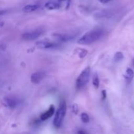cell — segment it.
<instances>
[{
  "label": "cell",
  "instance_id": "1",
  "mask_svg": "<svg viewBox=\"0 0 134 134\" xmlns=\"http://www.w3.org/2000/svg\"><path fill=\"white\" fill-rule=\"evenodd\" d=\"M103 31L100 29L93 30L88 31L84 34L78 40V43L80 44H90L95 43L97 41L99 40L100 38L103 36Z\"/></svg>",
  "mask_w": 134,
  "mask_h": 134
},
{
  "label": "cell",
  "instance_id": "2",
  "mask_svg": "<svg viewBox=\"0 0 134 134\" xmlns=\"http://www.w3.org/2000/svg\"><path fill=\"white\" fill-rule=\"evenodd\" d=\"M67 111V105L65 101L60 102L59 107L56 111L54 119L53 121V125L56 128H59L62 124L65 118Z\"/></svg>",
  "mask_w": 134,
  "mask_h": 134
},
{
  "label": "cell",
  "instance_id": "3",
  "mask_svg": "<svg viewBox=\"0 0 134 134\" xmlns=\"http://www.w3.org/2000/svg\"><path fill=\"white\" fill-rule=\"evenodd\" d=\"M90 77V68L87 67L79 75L76 80V87L77 89H82L87 85Z\"/></svg>",
  "mask_w": 134,
  "mask_h": 134
},
{
  "label": "cell",
  "instance_id": "4",
  "mask_svg": "<svg viewBox=\"0 0 134 134\" xmlns=\"http://www.w3.org/2000/svg\"><path fill=\"white\" fill-rule=\"evenodd\" d=\"M43 32L44 31L42 29H37V30H34V31L24 33V34H22V38L24 41L35 40L39 38L43 34Z\"/></svg>",
  "mask_w": 134,
  "mask_h": 134
},
{
  "label": "cell",
  "instance_id": "5",
  "mask_svg": "<svg viewBox=\"0 0 134 134\" xmlns=\"http://www.w3.org/2000/svg\"><path fill=\"white\" fill-rule=\"evenodd\" d=\"M35 45L38 48L41 49H48V48H54L58 47L60 44L58 43L51 41L48 40L39 41L35 43Z\"/></svg>",
  "mask_w": 134,
  "mask_h": 134
},
{
  "label": "cell",
  "instance_id": "6",
  "mask_svg": "<svg viewBox=\"0 0 134 134\" xmlns=\"http://www.w3.org/2000/svg\"><path fill=\"white\" fill-rule=\"evenodd\" d=\"M3 103L9 108L14 109L19 104V99L13 96H9L3 98Z\"/></svg>",
  "mask_w": 134,
  "mask_h": 134
},
{
  "label": "cell",
  "instance_id": "7",
  "mask_svg": "<svg viewBox=\"0 0 134 134\" xmlns=\"http://www.w3.org/2000/svg\"><path fill=\"white\" fill-rule=\"evenodd\" d=\"M46 77V73L43 71H37L34 73L31 76V81L34 84H39Z\"/></svg>",
  "mask_w": 134,
  "mask_h": 134
},
{
  "label": "cell",
  "instance_id": "8",
  "mask_svg": "<svg viewBox=\"0 0 134 134\" xmlns=\"http://www.w3.org/2000/svg\"><path fill=\"white\" fill-rule=\"evenodd\" d=\"M53 37L58 41V42H66L70 41L74 37V36L68 34H54L52 35Z\"/></svg>",
  "mask_w": 134,
  "mask_h": 134
},
{
  "label": "cell",
  "instance_id": "9",
  "mask_svg": "<svg viewBox=\"0 0 134 134\" xmlns=\"http://www.w3.org/2000/svg\"><path fill=\"white\" fill-rule=\"evenodd\" d=\"M55 112V107L54 105H51L50 107L48 108V109L47 111H45L44 113H43V114H41L40 116L41 120L44 121V120H48V119L51 117L52 115H54Z\"/></svg>",
  "mask_w": 134,
  "mask_h": 134
},
{
  "label": "cell",
  "instance_id": "10",
  "mask_svg": "<svg viewBox=\"0 0 134 134\" xmlns=\"http://www.w3.org/2000/svg\"><path fill=\"white\" fill-rule=\"evenodd\" d=\"M124 77L127 83H130L134 77V71L133 69L130 68H127Z\"/></svg>",
  "mask_w": 134,
  "mask_h": 134
},
{
  "label": "cell",
  "instance_id": "11",
  "mask_svg": "<svg viewBox=\"0 0 134 134\" xmlns=\"http://www.w3.org/2000/svg\"><path fill=\"white\" fill-rule=\"evenodd\" d=\"M44 7L48 10H55V9H58L60 7V5L58 3L48 1L44 4Z\"/></svg>",
  "mask_w": 134,
  "mask_h": 134
},
{
  "label": "cell",
  "instance_id": "12",
  "mask_svg": "<svg viewBox=\"0 0 134 134\" xmlns=\"http://www.w3.org/2000/svg\"><path fill=\"white\" fill-rule=\"evenodd\" d=\"M38 8H39L38 5H27L24 7V8L22 9V11L26 13H31V12L36 10Z\"/></svg>",
  "mask_w": 134,
  "mask_h": 134
},
{
  "label": "cell",
  "instance_id": "13",
  "mask_svg": "<svg viewBox=\"0 0 134 134\" xmlns=\"http://www.w3.org/2000/svg\"><path fill=\"white\" fill-rule=\"evenodd\" d=\"M92 84L94 85V88H98L99 86V77H98V75L96 73H95L93 77V79H92Z\"/></svg>",
  "mask_w": 134,
  "mask_h": 134
},
{
  "label": "cell",
  "instance_id": "14",
  "mask_svg": "<svg viewBox=\"0 0 134 134\" xmlns=\"http://www.w3.org/2000/svg\"><path fill=\"white\" fill-rule=\"evenodd\" d=\"M124 58V55H123L122 52H117L114 56V61L115 62H119L121 61L122 59Z\"/></svg>",
  "mask_w": 134,
  "mask_h": 134
},
{
  "label": "cell",
  "instance_id": "15",
  "mask_svg": "<svg viewBox=\"0 0 134 134\" xmlns=\"http://www.w3.org/2000/svg\"><path fill=\"white\" fill-rule=\"evenodd\" d=\"M77 53H78L79 56L80 58H85L86 56V54H88V51L86 49H84V48H78L77 49Z\"/></svg>",
  "mask_w": 134,
  "mask_h": 134
},
{
  "label": "cell",
  "instance_id": "16",
  "mask_svg": "<svg viewBox=\"0 0 134 134\" xmlns=\"http://www.w3.org/2000/svg\"><path fill=\"white\" fill-rule=\"evenodd\" d=\"M81 118L84 123H88L90 122V117H89L88 115L86 113H82L81 115Z\"/></svg>",
  "mask_w": 134,
  "mask_h": 134
},
{
  "label": "cell",
  "instance_id": "17",
  "mask_svg": "<svg viewBox=\"0 0 134 134\" xmlns=\"http://www.w3.org/2000/svg\"><path fill=\"white\" fill-rule=\"evenodd\" d=\"M72 111H73V113H78V105L77 104H73V107H72Z\"/></svg>",
  "mask_w": 134,
  "mask_h": 134
},
{
  "label": "cell",
  "instance_id": "18",
  "mask_svg": "<svg viewBox=\"0 0 134 134\" xmlns=\"http://www.w3.org/2000/svg\"><path fill=\"white\" fill-rule=\"evenodd\" d=\"M111 0H99V1L100 3H102L103 4H105V3H107L110 2Z\"/></svg>",
  "mask_w": 134,
  "mask_h": 134
},
{
  "label": "cell",
  "instance_id": "19",
  "mask_svg": "<svg viewBox=\"0 0 134 134\" xmlns=\"http://www.w3.org/2000/svg\"><path fill=\"white\" fill-rule=\"evenodd\" d=\"M106 98V91L105 90H103L102 91V98L103 99H104Z\"/></svg>",
  "mask_w": 134,
  "mask_h": 134
},
{
  "label": "cell",
  "instance_id": "20",
  "mask_svg": "<svg viewBox=\"0 0 134 134\" xmlns=\"http://www.w3.org/2000/svg\"><path fill=\"white\" fill-rule=\"evenodd\" d=\"M77 134H86L85 132L82 130H79L78 132H77Z\"/></svg>",
  "mask_w": 134,
  "mask_h": 134
},
{
  "label": "cell",
  "instance_id": "21",
  "mask_svg": "<svg viewBox=\"0 0 134 134\" xmlns=\"http://www.w3.org/2000/svg\"><path fill=\"white\" fill-rule=\"evenodd\" d=\"M59 1H60V2H61V1H65V0H58Z\"/></svg>",
  "mask_w": 134,
  "mask_h": 134
}]
</instances>
